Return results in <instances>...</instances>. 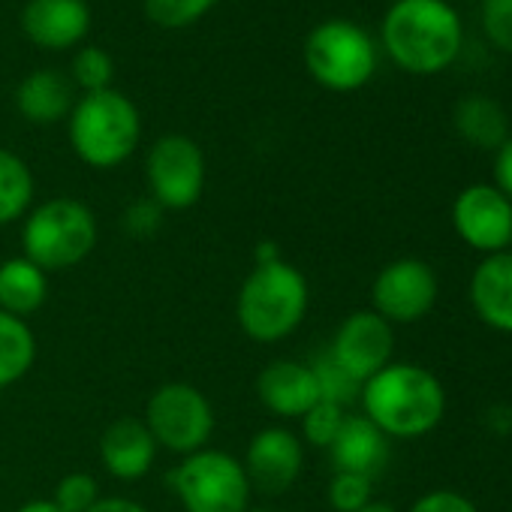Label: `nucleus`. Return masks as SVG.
I'll return each mask as SVG.
<instances>
[{
	"instance_id": "f257e3e1",
	"label": "nucleus",
	"mask_w": 512,
	"mask_h": 512,
	"mask_svg": "<svg viewBox=\"0 0 512 512\" xmlns=\"http://www.w3.org/2000/svg\"><path fill=\"white\" fill-rule=\"evenodd\" d=\"M362 416L389 440H416L431 434L446 416V389L425 365L389 362L362 383Z\"/></svg>"
},
{
	"instance_id": "f03ea898",
	"label": "nucleus",
	"mask_w": 512,
	"mask_h": 512,
	"mask_svg": "<svg viewBox=\"0 0 512 512\" xmlns=\"http://www.w3.org/2000/svg\"><path fill=\"white\" fill-rule=\"evenodd\" d=\"M380 40L395 67L413 76H434L455 64L464 28L449 0H395L383 16Z\"/></svg>"
},
{
	"instance_id": "7ed1b4c3",
	"label": "nucleus",
	"mask_w": 512,
	"mask_h": 512,
	"mask_svg": "<svg viewBox=\"0 0 512 512\" xmlns=\"http://www.w3.org/2000/svg\"><path fill=\"white\" fill-rule=\"evenodd\" d=\"M308 308V278L287 260L253 266L235 299L238 326L256 344H278L290 338L305 323Z\"/></svg>"
},
{
	"instance_id": "20e7f679",
	"label": "nucleus",
	"mask_w": 512,
	"mask_h": 512,
	"mask_svg": "<svg viewBox=\"0 0 512 512\" xmlns=\"http://www.w3.org/2000/svg\"><path fill=\"white\" fill-rule=\"evenodd\" d=\"M76 157L94 169H115L133 157L142 139V115L136 103L115 91L82 94L67 118Z\"/></svg>"
},
{
	"instance_id": "39448f33",
	"label": "nucleus",
	"mask_w": 512,
	"mask_h": 512,
	"mask_svg": "<svg viewBox=\"0 0 512 512\" xmlns=\"http://www.w3.org/2000/svg\"><path fill=\"white\" fill-rule=\"evenodd\" d=\"M97 238L100 226L94 211L73 196H55L25 214L22 256L37 263L46 275L67 272L88 260Z\"/></svg>"
},
{
	"instance_id": "423d86ee",
	"label": "nucleus",
	"mask_w": 512,
	"mask_h": 512,
	"mask_svg": "<svg viewBox=\"0 0 512 512\" xmlns=\"http://www.w3.org/2000/svg\"><path fill=\"white\" fill-rule=\"evenodd\" d=\"M305 67L326 91L353 94L374 79L377 46L356 22L326 19L305 40Z\"/></svg>"
},
{
	"instance_id": "0eeeda50",
	"label": "nucleus",
	"mask_w": 512,
	"mask_h": 512,
	"mask_svg": "<svg viewBox=\"0 0 512 512\" xmlns=\"http://www.w3.org/2000/svg\"><path fill=\"white\" fill-rule=\"evenodd\" d=\"M169 488L184 512H247L253 491L244 464L223 449L184 455L169 473Z\"/></svg>"
},
{
	"instance_id": "6e6552de",
	"label": "nucleus",
	"mask_w": 512,
	"mask_h": 512,
	"mask_svg": "<svg viewBox=\"0 0 512 512\" xmlns=\"http://www.w3.org/2000/svg\"><path fill=\"white\" fill-rule=\"evenodd\" d=\"M142 422L157 446L184 458L208 449L214 434V407L193 383H163L148 398Z\"/></svg>"
},
{
	"instance_id": "1a4fd4ad",
	"label": "nucleus",
	"mask_w": 512,
	"mask_h": 512,
	"mask_svg": "<svg viewBox=\"0 0 512 512\" xmlns=\"http://www.w3.org/2000/svg\"><path fill=\"white\" fill-rule=\"evenodd\" d=\"M205 154L196 139L184 133L160 136L145 157V181L151 199L166 211H187L202 199L205 190Z\"/></svg>"
},
{
	"instance_id": "9d476101",
	"label": "nucleus",
	"mask_w": 512,
	"mask_h": 512,
	"mask_svg": "<svg viewBox=\"0 0 512 512\" xmlns=\"http://www.w3.org/2000/svg\"><path fill=\"white\" fill-rule=\"evenodd\" d=\"M440 296L434 269L416 256L386 263L371 284V311L380 314L389 326H410L425 320Z\"/></svg>"
},
{
	"instance_id": "9b49d317",
	"label": "nucleus",
	"mask_w": 512,
	"mask_h": 512,
	"mask_svg": "<svg viewBox=\"0 0 512 512\" xmlns=\"http://www.w3.org/2000/svg\"><path fill=\"white\" fill-rule=\"evenodd\" d=\"M452 226L476 253L512 250V202L494 184H470L452 202Z\"/></svg>"
},
{
	"instance_id": "f8f14e48",
	"label": "nucleus",
	"mask_w": 512,
	"mask_h": 512,
	"mask_svg": "<svg viewBox=\"0 0 512 512\" xmlns=\"http://www.w3.org/2000/svg\"><path fill=\"white\" fill-rule=\"evenodd\" d=\"M329 356L359 383L380 374L395 353V326L374 311H353L326 347Z\"/></svg>"
},
{
	"instance_id": "ddd939ff",
	"label": "nucleus",
	"mask_w": 512,
	"mask_h": 512,
	"mask_svg": "<svg viewBox=\"0 0 512 512\" xmlns=\"http://www.w3.org/2000/svg\"><path fill=\"white\" fill-rule=\"evenodd\" d=\"M241 464L250 479V488H260L263 494H284L302 476L305 446L290 428L269 425L250 437Z\"/></svg>"
},
{
	"instance_id": "4468645a",
	"label": "nucleus",
	"mask_w": 512,
	"mask_h": 512,
	"mask_svg": "<svg viewBox=\"0 0 512 512\" xmlns=\"http://www.w3.org/2000/svg\"><path fill=\"white\" fill-rule=\"evenodd\" d=\"M91 7L85 0H28L22 7L25 37L46 52L79 49L91 34Z\"/></svg>"
},
{
	"instance_id": "2eb2a0df",
	"label": "nucleus",
	"mask_w": 512,
	"mask_h": 512,
	"mask_svg": "<svg viewBox=\"0 0 512 512\" xmlns=\"http://www.w3.org/2000/svg\"><path fill=\"white\" fill-rule=\"evenodd\" d=\"M256 398L281 419H302L320 401V386L308 362L278 359L256 377Z\"/></svg>"
},
{
	"instance_id": "dca6fc26",
	"label": "nucleus",
	"mask_w": 512,
	"mask_h": 512,
	"mask_svg": "<svg viewBox=\"0 0 512 512\" xmlns=\"http://www.w3.org/2000/svg\"><path fill=\"white\" fill-rule=\"evenodd\" d=\"M473 314L494 332L512 335V250L482 256L470 275Z\"/></svg>"
},
{
	"instance_id": "f3484780",
	"label": "nucleus",
	"mask_w": 512,
	"mask_h": 512,
	"mask_svg": "<svg viewBox=\"0 0 512 512\" xmlns=\"http://www.w3.org/2000/svg\"><path fill=\"white\" fill-rule=\"evenodd\" d=\"M338 473H359L377 479L389 461V437L362 413H347L338 437L329 446Z\"/></svg>"
},
{
	"instance_id": "a211bd4d",
	"label": "nucleus",
	"mask_w": 512,
	"mask_h": 512,
	"mask_svg": "<svg viewBox=\"0 0 512 512\" xmlns=\"http://www.w3.org/2000/svg\"><path fill=\"white\" fill-rule=\"evenodd\" d=\"M157 443L148 431V425L142 419H133V416H124V419H115L103 437H100V458H103V467L115 476V479H124V482H133V479H142L151 467H154V458H157Z\"/></svg>"
},
{
	"instance_id": "6ab92c4d",
	"label": "nucleus",
	"mask_w": 512,
	"mask_h": 512,
	"mask_svg": "<svg viewBox=\"0 0 512 512\" xmlns=\"http://www.w3.org/2000/svg\"><path fill=\"white\" fill-rule=\"evenodd\" d=\"M16 106L31 124H58L76 106V85L61 70H34L16 88Z\"/></svg>"
},
{
	"instance_id": "aec40b11",
	"label": "nucleus",
	"mask_w": 512,
	"mask_h": 512,
	"mask_svg": "<svg viewBox=\"0 0 512 512\" xmlns=\"http://www.w3.org/2000/svg\"><path fill=\"white\" fill-rule=\"evenodd\" d=\"M49 299V275L28 256L0 263V311L19 320L37 314Z\"/></svg>"
},
{
	"instance_id": "412c9836",
	"label": "nucleus",
	"mask_w": 512,
	"mask_h": 512,
	"mask_svg": "<svg viewBox=\"0 0 512 512\" xmlns=\"http://www.w3.org/2000/svg\"><path fill=\"white\" fill-rule=\"evenodd\" d=\"M455 130L473 148L497 151L509 139V118L497 100L473 94L455 106Z\"/></svg>"
},
{
	"instance_id": "4be33fe9",
	"label": "nucleus",
	"mask_w": 512,
	"mask_h": 512,
	"mask_svg": "<svg viewBox=\"0 0 512 512\" xmlns=\"http://www.w3.org/2000/svg\"><path fill=\"white\" fill-rule=\"evenodd\" d=\"M37 362V338L28 320L0 311V389L19 383Z\"/></svg>"
},
{
	"instance_id": "5701e85b",
	"label": "nucleus",
	"mask_w": 512,
	"mask_h": 512,
	"mask_svg": "<svg viewBox=\"0 0 512 512\" xmlns=\"http://www.w3.org/2000/svg\"><path fill=\"white\" fill-rule=\"evenodd\" d=\"M31 205H34L31 166L10 148H0V226L22 220L31 211Z\"/></svg>"
},
{
	"instance_id": "b1692460",
	"label": "nucleus",
	"mask_w": 512,
	"mask_h": 512,
	"mask_svg": "<svg viewBox=\"0 0 512 512\" xmlns=\"http://www.w3.org/2000/svg\"><path fill=\"white\" fill-rule=\"evenodd\" d=\"M70 82L82 94L106 91L115 82V58L100 46H79L70 64Z\"/></svg>"
},
{
	"instance_id": "393cba45",
	"label": "nucleus",
	"mask_w": 512,
	"mask_h": 512,
	"mask_svg": "<svg viewBox=\"0 0 512 512\" xmlns=\"http://www.w3.org/2000/svg\"><path fill=\"white\" fill-rule=\"evenodd\" d=\"M311 371L317 377V386H320V401H329V404H338V407H350L353 401H359L362 395V383L353 380L332 356L329 350H320L311 362Z\"/></svg>"
},
{
	"instance_id": "a878e982",
	"label": "nucleus",
	"mask_w": 512,
	"mask_h": 512,
	"mask_svg": "<svg viewBox=\"0 0 512 512\" xmlns=\"http://www.w3.org/2000/svg\"><path fill=\"white\" fill-rule=\"evenodd\" d=\"M217 7V0H142L148 22L166 31H181L205 19Z\"/></svg>"
},
{
	"instance_id": "bb28decb",
	"label": "nucleus",
	"mask_w": 512,
	"mask_h": 512,
	"mask_svg": "<svg viewBox=\"0 0 512 512\" xmlns=\"http://www.w3.org/2000/svg\"><path fill=\"white\" fill-rule=\"evenodd\" d=\"M100 482L91 473H67L58 485H55V497L52 503L61 512H91L100 500Z\"/></svg>"
},
{
	"instance_id": "cd10ccee",
	"label": "nucleus",
	"mask_w": 512,
	"mask_h": 512,
	"mask_svg": "<svg viewBox=\"0 0 512 512\" xmlns=\"http://www.w3.org/2000/svg\"><path fill=\"white\" fill-rule=\"evenodd\" d=\"M374 500V479L359 473H338L329 482V506L335 512H359Z\"/></svg>"
},
{
	"instance_id": "c85d7f7f",
	"label": "nucleus",
	"mask_w": 512,
	"mask_h": 512,
	"mask_svg": "<svg viewBox=\"0 0 512 512\" xmlns=\"http://www.w3.org/2000/svg\"><path fill=\"white\" fill-rule=\"evenodd\" d=\"M347 410L338 407V404H329V401H317L305 416H302V434L311 446L317 449H329L332 440L338 437L341 431V422H344Z\"/></svg>"
},
{
	"instance_id": "c756f323",
	"label": "nucleus",
	"mask_w": 512,
	"mask_h": 512,
	"mask_svg": "<svg viewBox=\"0 0 512 512\" xmlns=\"http://www.w3.org/2000/svg\"><path fill=\"white\" fill-rule=\"evenodd\" d=\"M485 37L506 55H512V0H482L479 7Z\"/></svg>"
},
{
	"instance_id": "7c9ffc66",
	"label": "nucleus",
	"mask_w": 512,
	"mask_h": 512,
	"mask_svg": "<svg viewBox=\"0 0 512 512\" xmlns=\"http://www.w3.org/2000/svg\"><path fill=\"white\" fill-rule=\"evenodd\" d=\"M163 214H166V208L157 199L142 196V199H136V202L127 205V211H124V229L130 235H136V238H148V235H154L163 226Z\"/></svg>"
},
{
	"instance_id": "2f4dec72",
	"label": "nucleus",
	"mask_w": 512,
	"mask_h": 512,
	"mask_svg": "<svg viewBox=\"0 0 512 512\" xmlns=\"http://www.w3.org/2000/svg\"><path fill=\"white\" fill-rule=\"evenodd\" d=\"M407 512H479V506L470 497L458 494V491L437 488V491H428V494L416 497V503Z\"/></svg>"
},
{
	"instance_id": "473e14b6",
	"label": "nucleus",
	"mask_w": 512,
	"mask_h": 512,
	"mask_svg": "<svg viewBox=\"0 0 512 512\" xmlns=\"http://www.w3.org/2000/svg\"><path fill=\"white\" fill-rule=\"evenodd\" d=\"M494 187L512 202V136L494 151Z\"/></svg>"
},
{
	"instance_id": "72a5a7b5",
	"label": "nucleus",
	"mask_w": 512,
	"mask_h": 512,
	"mask_svg": "<svg viewBox=\"0 0 512 512\" xmlns=\"http://www.w3.org/2000/svg\"><path fill=\"white\" fill-rule=\"evenodd\" d=\"M485 425L488 431H494L497 437H506L512 434V407L509 404H497L485 413Z\"/></svg>"
},
{
	"instance_id": "f704fd0d",
	"label": "nucleus",
	"mask_w": 512,
	"mask_h": 512,
	"mask_svg": "<svg viewBox=\"0 0 512 512\" xmlns=\"http://www.w3.org/2000/svg\"><path fill=\"white\" fill-rule=\"evenodd\" d=\"M91 512H148V509L130 497H100Z\"/></svg>"
},
{
	"instance_id": "c9c22d12",
	"label": "nucleus",
	"mask_w": 512,
	"mask_h": 512,
	"mask_svg": "<svg viewBox=\"0 0 512 512\" xmlns=\"http://www.w3.org/2000/svg\"><path fill=\"white\" fill-rule=\"evenodd\" d=\"M278 260H284L281 250H278V244H275V241H260V247H256V266H263V263H278Z\"/></svg>"
},
{
	"instance_id": "e433bc0d",
	"label": "nucleus",
	"mask_w": 512,
	"mask_h": 512,
	"mask_svg": "<svg viewBox=\"0 0 512 512\" xmlns=\"http://www.w3.org/2000/svg\"><path fill=\"white\" fill-rule=\"evenodd\" d=\"M16 512H61L52 500H28V503H22Z\"/></svg>"
},
{
	"instance_id": "4c0bfd02",
	"label": "nucleus",
	"mask_w": 512,
	"mask_h": 512,
	"mask_svg": "<svg viewBox=\"0 0 512 512\" xmlns=\"http://www.w3.org/2000/svg\"><path fill=\"white\" fill-rule=\"evenodd\" d=\"M359 512H398L392 503H386V500H371L365 509H359Z\"/></svg>"
},
{
	"instance_id": "58836bf2",
	"label": "nucleus",
	"mask_w": 512,
	"mask_h": 512,
	"mask_svg": "<svg viewBox=\"0 0 512 512\" xmlns=\"http://www.w3.org/2000/svg\"><path fill=\"white\" fill-rule=\"evenodd\" d=\"M247 512H275V509H247Z\"/></svg>"
}]
</instances>
